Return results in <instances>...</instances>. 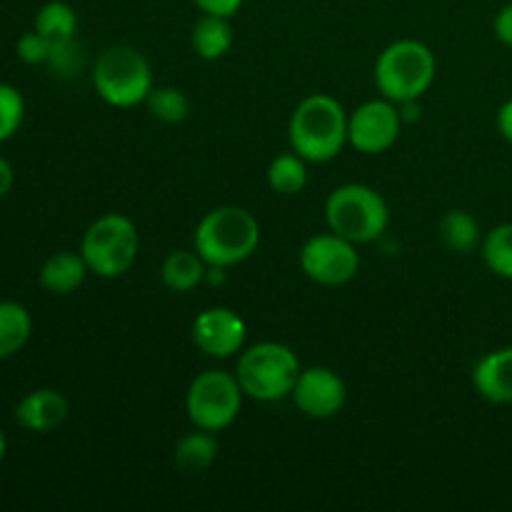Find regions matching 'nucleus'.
Listing matches in <instances>:
<instances>
[{"instance_id":"1","label":"nucleus","mask_w":512,"mask_h":512,"mask_svg":"<svg viewBox=\"0 0 512 512\" xmlns=\"http://www.w3.org/2000/svg\"><path fill=\"white\" fill-rule=\"evenodd\" d=\"M290 148L310 163H328L338 158L348 143V115L343 105L325 93L308 95L293 110L288 128Z\"/></svg>"},{"instance_id":"2","label":"nucleus","mask_w":512,"mask_h":512,"mask_svg":"<svg viewBox=\"0 0 512 512\" xmlns=\"http://www.w3.org/2000/svg\"><path fill=\"white\" fill-rule=\"evenodd\" d=\"M193 243L210 268H230L255 253L260 243V225L250 210L223 205L200 220Z\"/></svg>"},{"instance_id":"3","label":"nucleus","mask_w":512,"mask_h":512,"mask_svg":"<svg viewBox=\"0 0 512 512\" xmlns=\"http://www.w3.org/2000/svg\"><path fill=\"white\" fill-rule=\"evenodd\" d=\"M325 220L333 233L343 235L350 243H373L388 228L390 210L378 190L350 183L340 185L328 195Z\"/></svg>"},{"instance_id":"4","label":"nucleus","mask_w":512,"mask_h":512,"mask_svg":"<svg viewBox=\"0 0 512 512\" xmlns=\"http://www.w3.org/2000/svg\"><path fill=\"white\" fill-rule=\"evenodd\" d=\"M435 80V55L420 40H398L380 53L375 85L393 103L420 100Z\"/></svg>"},{"instance_id":"5","label":"nucleus","mask_w":512,"mask_h":512,"mask_svg":"<svg viewBox=\"0 0 512 512\" xmlns=\"http://www.w3.org/2000/svg\"><path fill=\"white\" fill-rule=\"evenodd\" d=\"M300 375V360L288 345L258 343L238 360V383L248 398L273 403L293 395Z\"/></svg>"},{"instance_id":"6","label":"nucleus","mask_w":512,"mask_h":512,"mask_svg":"<svg viewBox=\"0 0 512 512\" xmlns=\"http://www.w3.org/2000/svg\"><path fill=\"white\" fill-rule=\"evenodd\" d=\"M93 85L113 108H133L145 103L153 90V70L140 50L130 45H110L95 60Z\"/></svg>"},{"instance_id":"7","label":"nucleus","mask_w":512,"mask_h":512,"mask_svg":"<svg viewBox=\"0 0 512 512\" xmlns=\"http://www.w3.org/2000/svg\"><path fill=\"white\" fill-rule=\"evenodd\" d=\"M140 235L130 218L120 213H108L95 220L83 235L80 255L88 263L90 273L100 278H118L128 273L138 260Z\"/></svg>"},{"instance_id":"8","label":"nucleus","mask_w":512,"mask_h":512,"mask_svg":"<svg viewBox=\"0 0 512 512\" xmlns=\"http://www.w3.org/2000/svg\"><path fill=\"white\" fill-rule=\"evenodd\" d=\"M243 395L238 375H230L225 370H205L190 383L185 410L195 428L218 433L235 423L243 408Z\"/></svg>"},{"instance_id":"9","label":"nucleus","mask_w":512,"mask_h":512,"mask_svg":"<svg viewBox=\"0 0 512 512\" xmlns=\"http://www.w3.org/2000/svg\"><path fill=\"white\" fill-rule=\"evenodd\" d=\"M300 265L305 275L320 285H343L355 278L360 268L355 243L338 233L313 235L300 250Z\"/></svg>"},{"instance_id":"10","label":"nucleus","mask_w":512,"mask_h":512,"mask_svg":"<svg viewBox=\"0 0 512 512\" xmlns=\"http://www.w3.org/2000/svg\"><path fill=\"white\" fill-rule=\"evenodd\" d=\"M403 118L393 100H368L348 118V143L365 155H378L393 148Z\"/></svg>"},{"instance_id":"11","label":"nucleus","mask_w":512,"mask_h":512,"mask_svg":"<svg viewBox=\"0 0 512 512\" xmlns=\"http://www.w3.org/2000/svg\"><path fill=\"white\" fill-rule=\"evenodd\" d=\"M348 390L343 378L330 368H308L300 370L298 383L293 388V400L308 418H333L343 410Z\"/></svg>"},{"instance_id":"12","label":"nucleus","mask_w":512,"mask_h":512,"mask_svg":"<svg viewBox=\"0 0 512 512\" xmlns=\"http://www.w3.org/2000/svg\"><path fill=\"white\" fill-rule=\"evenodd\" d=\"M245 320L230 308H208L195 318L193 340L210 358H230L245 343Z\"/></svg>"},{"instance_id":"13","label":"nucleus","mask_w":512,"mask_h":512,"mask_svg":"<svg viewBox=\"0 0 512 512\" xmlns=\"http://www.w3.org/2000/svg\"><path fill=\"white\" fill-rule=\"evenodd\" d=\"M68 418V400L53 388H40L25 395L15 408V420L30 433H50Z\"/></svg>"},{"instance_id":"14","label":"nucleus","mask_w":512,"mask_h":512,"mask_svg":"<svg viewBox=\"0 0 512 512\" xmlns=\"http://www.w3.org/2000/svg\"><path fill=\"white\" fill-rule=\"evenodd\" d=\"M473 385L480 398L495 405L512 403V348H500L478 360Z\"/></svg>"},{"instance_id":"15","label":"nucleus","mask_w":512,"mask_h":512,"mask_svg":"<svg viewBox=\"0 0 512 512\" xmlns=\"http://www.w3.org/2000/svg\"><path fill=\"white\" fill-rule=\"evenodd\" d=\"M88 263L83 255L78 253H55L40 268V285L53 295H68L83 285L85 275H88Z\"/></svg>"},{"instance_id":"16","label":"nucleus","mask_w":512,"mask_h":512,"mask_svg":"<svg viewBox=\"0 0 512 512\" xmlns=\"http://www.w3.org/2000/svg\"><path fill=\"white\" fill-rule=\"evenodd\" d=\"M193 50L203 60H218L233 48V25L230 18L223 15L205 13L198 23L193 25Z\"/></svg>"},{"instance_id":"17","label":"nucleus","mask_w":512,"mask_h":512,"mask_svg":"<svg viewBox=\"0 0 512 512\" xmlns=\"http://www.w3.org/2000/svg\"><path fill=\"white\" fill-rule=\"evenodd\" d=\"M33 333V320L25 305L15 300H0V360L13 358L25 348Z\"/></svg>"},{"instance_id":"18","label":"nucleus","mask_w":512,"mask_h":512,"mask_svg":"<svg viewBox=\"0 0 512 512\" xmlns=\"http://www.w3.org/2000/svg\"><path fill=\"white\" fill-rule=\"evenodd\" d=\"M205 260L198 250H173L163 260V283L175 293H190L205 280Z\"/></svg>"},{"instance_id":"19","label":"nucleus","mask_w":512,"mask_h":512,"mask_svg":"<svg viewBox=\"0 0 512 512\" xmlns=\"http://www.w3.org/2000/svg\"><path fill=\"white\" fill-rule=\"evenodd\" d=\"M440 238L445 248L458 255H470L483 245L480 223L468 210H448L440 220Z\"/></svg>"},{"instance_id":"20","label":"nucleus","mask_w":512,"mask_h":512,"mask_svg":"<svg viewBox=\"0 0 512 512\" xmlns=\"http://www.w3.org/2000/svg\"><path fill=\"white\" fill-rule=\"evenodd\" d=\"M35 30L50 45L73 43L75 30H78V15H75L73 5L63 3V0H50L35 15Z\"/></svg>"},{"instance_id":"21","label":"nucleus","mask_w":512,"mask_h":512,"mask_svg":"<svg viewBox=\"0 0 512 512\" xmlns=\"http://www.w3.org/2000/svg\"><path fill=\"white\" fill-rule=\"evenodd\" d=\"M218 458V440L210 430L190 433L175 445V465L183 473H203Z\"/></svg>"},{"instance_id":"22","label":"nucleus","mask_w":512,"mask_h":512,"mask_svg":"<svg viewBox=\"0 0 512 512\" xmlns=\"http://www.w3.org/2000/svg\"><path fill=\"white\" fill-rule=\"evenodd\" d=\"M308 183V168H305V158L298 153H283L273 158L268 168V185L273 193L278 195H298Z\"/></svg>"},{"instance_id":"23","label":"nucleus","mask_w":512,"mask_h":512,"mask_svg":"<svg viewBox=\"0 0 512 512\" xmlns=\"http://www.w3.org/2000/svg\"><path fill=\"white\" fill-rule=\"evenodd\" d=\"M485 265L500 278L512 280V223H503L490 230L480 245Z\"/></svg>"},{"instance_id":"24","label":"nucleus","mask_w":512,"mask_h":512,"mask_svg":"<svg viewBox=\"0 0 512 512\" xmlns=\"http://www.w3.org/2000/svg\"><path fill=\"white\" fill-rule=\"evenodd\" d=\"M148 103V110L163 123H183L190 113V100L183 90L170 88V85H163V88H153L150 95L145 98Z\"/></svg>"},{"instance_id":"25","label":"nucleus","mask_w":512,"mask_h":512,"mask_svg":"<svg viewBox=\"0 0 512 512\" xmlns=\"http://www.w3.org/2000/svg\"><path fill=\"white\" fill-rule=\"evenodd\" d=\"M25 115V100L18 88L8 83H0V143L13 138L18 133Z\"/></svg>"},{"instance_id":"26","label":"nucleus","mask_w":512,"mask_h":512,"mask_svg":"<svg viewBox=\"0 0 512 512\" xmlns=\"http://www.w3.org/2000/svg\"><path fill=\"white\" fill-rule=\"evenodd\" d=\"M50 50H53V45H50L48 40L38 33V30H30V33L20 35L18 45H15V53H18V58L23 60L25 65L48 63Z\"/></svg>"},{"instance_id":"27","label":"nucleus","mask_w":512,"mask_h":512,"mask_svg":"<svg viewBox=\"0 0 512 512\" xmlns=\"http://www.w3.org/2000/svg\"><path fill=\"white\" fill-rule=\"evenodd\" d=\"M48 65L55 70V73L73 75L75 70L80 68V55H78V48H75V40L73 43H65V45H53Z\"/></svg>"},{"instance_id":"28","label":"nucleus","mask_w":512,"mask_h":512,"mask_svg":"<svg viewBox=\"0 0 512 512\" xmlns=\"http://www.w3.org/2000/svg\"><path fill=\"white\" fill-rule=\"evenodd\" d=\"M203 13L210 15H223V18H233L240 10L243 0H193Z\"/></svg>"},{"instance_id":"29","label":"nucleus","mask_w":512,"mask_h":512,"mask_svg":"<svg viewBox=\"0 0 512 512\" xmlns=\"http://www.w3.org/2000/svg\"><path fill=\"white\" fill-rule=\"evenodd\" d=\"M493 30H495V38H498L500 43L512 48V3L503 5V8H500V13L495 15Z\"/></svg>"},{"instance_id":"30","label":"nucleus","mask_w":512,"mask_h":512,"mask_svg":"<svg viewBox=\"0 0 512 512\" xmlns=\"http://www.w3.org/2000/svg\"><path fill=\"white\" fill-rule=\"evenodd\" d=\"M498 130L505 140L512 145V98L500 105L498 110Z\"/></svg>"},{"instance_id":"31","label":"nucleus","mask_w":512,"mask_h":512,"mask_svg":"<svg viewBox=\"0 0 512 512\" xmlns=\"http://www.w3.org/2000/svg\"><path fill=\"white\" fill-rule=\"evenodd\" d=\"M13 180H15L13 165H10L5 158H0V198H5V195L10 193V188H13Z\"/></svg>"},{"instance_id":"32","label":"nucleus","mask_w":512,"mask_h":512,"mask_svg":"<svg viewBox=\"0 0 512 512\" xmlns=\"http://www.w3.org/2000/svg\"><path fill=\"white\" fill-rule=\"evenodd\" d=\"M5 450H8V443H5V435H3V430H0V463H3V458H5Z\"/></svg>"}]
</instances>
